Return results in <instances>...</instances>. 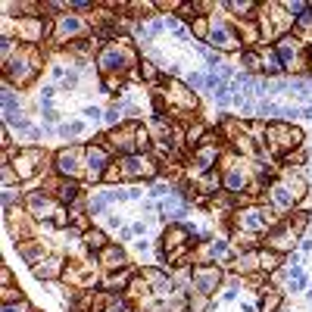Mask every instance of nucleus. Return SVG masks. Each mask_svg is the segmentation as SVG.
Listing matches in <instances>:
<instances>
[{"label":"nucleus","instance_id":"nucleus-1","mask_svg":"<svg viewBox=\"0 0 312 312\" xmlns=\"http://www.w3.org/2000/svg\"><path fill=\"white\" fill-rule=\"evenodd\" d=\"M116 169H119L122 178H144V175H153V163L144 160V156H125Z\"/></svg>","mask_w":312,"mask_h":312},{"label":"nucleus","instance_id":"nucleus-2","mask_svg":"<svg viewBox=\"0 0 312 312\" xmlns=\"http://www.w3.org/2000/svg\"><path fill=\"white\" fill-rule=\"evenodd\" d=\"M131 60V53L125 50V47H119V44H112V47H106L103 53H100V69L103 72H119V69Z\"/></svg>","mask_w":312,"mask_h":312},{"label":"nucleus","instance_id":"nucleus-3","mask_svg":"<svg viewBox=\"0 0 312 312\" xmlns=\"http://www.w3.org/2000/svg\"><path fill=\"white\" fill-rule=\"evenodd\" d=\"M81 160H88V150L75 147V150H63L60 156H56V166H60V172H66V175H78L81 172Z\"/></svg>","mask_w":312,"mask_h":312},{"label":"nucleus","instance_id":"nucleus-4","mask_svg":"<svg viewBox=\"0 0 312 312\" xmlns=\"http://www.w3.org/2000/svg\"><path fill=\"white\" fill-rule=\"evenodd\" d=\"M209 38L216 41V47H225V50L237 47V38L231 35V28L225 25V22H212V35H209Z\"/></svg>","mask_w":312,"mask_h":312},{"label":"nucleus","instance_id":"nucleus-5","mask_svg":"<svg viewBox=\"0 0 312 312\" xmlns=\"http://www.w3.org/2000/svg\"><path fill=\"white\" fill-rule=\"evenodd\" d=\"M240 225H244V228H265V225H272V216H268L265 209H247L244 216H240Z\"/></svg>","mask_w":312,"mask_h":312},{"label":"nucleus","instance_id":"nucleus-6","mask_svg":"<svg viewBox=\"0 0 312 312\" xmlns=\"http://www.w3.org/2000/svg\"><path fill=\"white\" fill-rule=\"evenodd\" d=\"M268 134L278 140L275 147H296V140H300V131L287 128V125H272V131H268Z\"/></svg>","mask_w":312,"mask_h":312},{"label":"nucleus","instance_id":"nucleus-7","mask_svg":"<svg viewBox=\"0 0 312 312\" xmlns=\"http://www.w3.org/2000/svg\"><path fill=\"white\" fill-rule=\"evenodd\" d=\"M41 163V150H22L19 153V160H16V169H19V175H32L35 172V166Z\"/></svg>","mask_w":312,"mask_h":312},{"label":"nucleus","instance_id":"nucleus-8","mask_svg":"<svg viewBox=\"0 0 312 312\" xmlns=\"http://www.w3.org/2000/svg\"><path fill=\"white\" fill-rule=\"evenodd\" d=\"M103 166H106V153L100 147H91L88 150V175L91 178H100L103 175Z\"/></svg>","mask_w":312,"mask_h":312},{"label":"nucleus","instance_id":"nucleus-9","mask_svg":"<svg viewBox=\"0 0 312 312\" xmlns=\"http://www.w3.org/2000/svg\"><path fill=\"white\" fill-rule=\"evenodd\" d=\"M56 25H60V38L78 35V32H81V22H78L75 16H60V19H56Z\"/></svg>","mask_w":312,"mask_h":312},{"label":"nucleus","instance_id":"nucleus-10","mask_svg":"<svg viewBox=\"0 0 312 312\" xmlns=\"http://www.w3.org/2000/svg\"><path fill=\"white\" fill-rule=\"evenodd\" d=\"M194 278H197V287H200V293H209L212 287H216V281H219L216 272H200V275H194Z\"/></svg>","mask_w":312,"mask_h":312},{"label":"nucleus","instance_id":"nucleus-11","mask_svg":"<svg viewBox=\"0 0 312 312\" xmlns=\"http://www.w3.org/2000/svg\"><path fill=\"white\" fill-rule=\"evenodd\" d=\"M265 69H268V72H281V60H278V53H265Z\"/></svg>","mask_w":312,"mask_h":312},{"label":"nucleus","instance_id":"nucleus-12","mask_svg":"<svg viewBox=\"0 0 312 312\" xmlns=\"http://www.w3.org/2000/svg\"><path fill=\"white\" fill-rule=\"evenodd\" d=\"M81 128H84V125H81V122H69V125H63V128H60V131H63L66 137H75V134H81Z\"/></svg>","mask_w":312,"mask_h":312},{"label":"nucleus","instance_id":"nucleus-13","mask_svg":"<svg viewBox=\"0 0 312 312\" xmlns=\"http://www.w3.org/2000/svg\"><path fill=\"white\" fill-rule=\"evenodd\" d=\"M84 240H88V247H94V250L103 247V234L100 231H88V237H84Z\"/></svg>","mask_w":312,"mask_h":312},{"label":"nucleus","instance_id":"nucleus-14","mask_svg":"<svg viewBox=\"0 0 312 312\" xmlns=\"http://www.w3.org/2000/svg\"><path fill=\"white\" fill-rule=\"evenodd\" d=\"M163 209H166V216H178V212H181V203H178V200H166Z\"/></svg>","mask_w":312,"mask_h":312},{"label":"nucleus","instance_id":"nucleus-15","mask_svg":"<svg viewBox=\"0 0 312 312\" xmlns=\"http://www.w3.org/2000/svg\"><path fill=\"white\" fill-rule=\"evenodd\" d=\"M296 25H300V28H309V32H312V13H303V16L296 19Z\"/></svg>","mask_w":312,"mask_h":312},{"label":"nucleus","instance_id":"nucleus-16","mask_svg":"<svg viewBox=\"0 0 312 312\" xmlns=\"http://www.w3.org/2000/svg\"><path fill=\"white\" fill-rule=\"evenodd\" d=\"M122 119V109H116V106H112L109 112H106V122H119Z\"/></svg>","mask_w":312,"mask_h":312},{"label":"nucleus","instance_id":"nucleus-17","mask_svg":"<svg viewBox=\"0 0 312 312\" xmlns=\"http://www.w3.org/2000/svg\"><path fill=\"white\" fill-rule=\"evenodd\" d=\"M231 10H234V13H250L253 4H231Z\"/></svg>","mask_w":312,"mask_h":312},{"label":"nucleus","instance_id":"nucleus-18","mask_svg":"<svg viewBox=\"0 0 312 312\" xmlns=\"http://www.w3.org/2000/svg\"><path fill=\"white\" fill-rule=\"evenodd\" d=\"M13 197H16V191H10V188H7V191H4V206L13 203Z\"/></svg>","mask_w":312,"mask_h":312},{"label":"nucleus","instance_id":"nucleus-19","mask_svg":"<svg viewBox=\"0 0 312 312\" xmlns=\"http://www.w3.org/2000/svg\"><path fill=\"white\" fill-rule=\"evenodd\" d=\"M4 312H25V303H19V306H10V303H7Z\"/></svg>","mask_w":312,"mask_h":312}]
</instances>
